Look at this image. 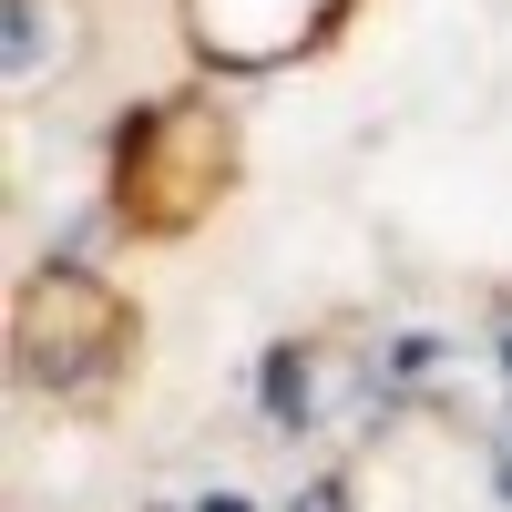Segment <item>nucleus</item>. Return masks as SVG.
I'll return each instance as SVG.
<instances>
[{
	"instance_id": "obj_4",
	"label": "nucleus",
	"mask_w": 512,
	"mask_h": 512,
	"mask_svg": "<svg viewBox=\"0 0 512 512\" xmlns=\"http://www.w3.org/2000/svg\"><path fill=\"white\" fill-rule=\"evenodd\" d=\"M82 62V0H11V21H0V72H11V93L31 103L41 82H62Z\"/></svg>"
},
{
	"instance_id": "obj_3",
	"label": "nucleus",
	"mask_w": 512,
	"mask_h": 512,
	"mask_svg": "<svg viewBox=\"0 0 512 512\" xmlns=\"http://www.w3.org/2000/svg\"><path fill=\"white\" fill-rule=\"evenodd\" d=\"M349 11L359 0H175L185 52L205 72H226V82H256V72H287V62L328 52Z\"/></svg>"
},
{
	"instance_id": "obj_8",
	"label": "nucleus",
	"mask_w": 512,
	"mask_h": 512,
	"mask_svg": "<svg viewBox=\"0 0 512 512\" xmlns=\"http://www.w3.org/2000/svg\"><path fill=\"white\" fill-rule=\"evenodd\" d=\"M502 369H512V338H502Z\"/></svg>"
},
{
	"instance_id": "obj_1",
	"label": "nucleus",
	"mask_w": 512,
	"mask_h": 512,
	"mask_svg": "<svg viewBox=\"0 0 512 512\" xmlns=\"http://www.w3.org/2000/svg\"><path fill=\"white\" fill-rule=\"evenodd\" d=\"M113 226L144 246L195 236L236 195V113L216 93H164L113 123Z\"/></svg>"
},
{
	"instance_id": "obj_5",
	"label": "nucleus",
	"mask_w": 512,
	"mask_h": 512,
	"mask_svg": "<svg viewBox=\"0 0 512 512\" xmlns=\"http://www.w3.org/2000/svg\"><path fill=\"white\" fill-rule=\"evenodd\" d=\"M308 400H318V369H308V338H277V349H267V410H277L287 431H297V420H308Z\"/></svg>"
},
{
	"instance_id": "obj_6",
	"label": "nucleus",
	"mask_w": 512,
	"mask_h": 512,
	"mask_svg": "<svg viewBox=\"0 0 512 512\" xmlns=\"http://www.w3.org/2000/svg\"><path fill=\"white\" fill-rule=\"evenodd\" d=\"M287 512H349V482H338V472H318V482H308V492H297Z\"/></svg>"
},
{
	"instance_id": "obj_7",
	"label": "nucleus",
	"mask_w": 512,
	"mask_h": 512,
	"mask_svg": "<svg viewBox=\"0 0 512 512\" xmlns=\"http://www.w3.org/2000/svg\"><path fill=\"white\" fill-rule=\"evenodd\" d=\"M195 512H256V502H236V492H216V502H195Z\"/></svg>"
},
{
	"instance_id": "obj_2",
	"label": "nucleus",
	"mask_w": 512,
	"mask_h": 512,
	"mask_svg": "<svg viewBox=\"0 0 512 512\" xmlns=\"http://www.w3.org/2000/svg\"><path fill=\"white\" fill-rule=\"evenodd\" d=\"M134 297H123L113 277H93V267H31L21 277V297H11V359H21V379L31 390H52V400H72V410H93L113 379H123V359H134Z\"/></svg>"
}]
</instances>
